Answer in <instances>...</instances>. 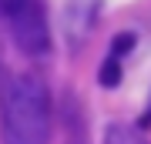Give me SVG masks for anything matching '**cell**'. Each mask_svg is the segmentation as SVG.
<instances>
[{"instance_id": "cell-3", "label": "cell", "mask_w": 151, "mask_h": 144, "mask_svg": "<svg viewBox=\"0 0 151 144\" xmlns=\"http://www.w3.org/2000/svg\"><path fill=\"white\" fill-rule=\"evenodd\" d=\"M97 7H101V0H67V7H64V30H67V40L74 44V47H81L87 40L91 24L97 17Z\"/></svg>"}, {"instance_id": "cell-4", "label": "cell", "mask_w": 151, "mask_h": 144, "mask_svg": "<svg viewBox=\"0 0 151 144\" xmlns=\"http://www.w3.org/2000/svg\"><path fill=\"white\" fill-rule=\"evenodd\" d=\"M104 144H145V138H141V131H131L124 124H111L104 131Z\"/></svg>"}, {"instance_id": "cell-1", "label": "cell", "mask_w": 151, "mask_h": 144, "mask_svg": "<svg viewBox=\"0 0 151 144\" xmlns=\"http://www.w3.org/2000/svg\"><path fill=\"white\" fill-rule=\"evenodd\" d=\"M0 141L4 144L50 141V94L40 77L20 74L0 84Z\"/></svg>"}, {"instance_id": "cell-6", "label": "cell", "mask_w": 151, "mask_h": 144, "mask_svg": "<svg viewBox=\"0 0 151 144\" xmlns=\"http://www.w3.org/2000/svg\"><path fill=\"white\" fill-rule=\"evenodd\" d=\"M134 34H118L111 44V57H124V54H131V47H134Z\"/></svg>"}, {"instance_id": "cell-2", "label": "cell", "mask_w": 151, "mask_h": 144, "mask_svg": "<svg viewBox=\"0 0 151 144\" xmlns=\"http://www.w3.org/2000/svg\"><path fill=\"white\" fill-rule=\"evenodd\" d=\"M0 14L10 27V37L24 54L40 57L50 50V30L37 0H0Z\"/></svg>"}, {"instance_id": "cell-5", "label": "cell", "mask_w": 151, "mask_h": 144, "mask_svg": "<svg viewBox=\"0 0 151 144\" xmlns=\"http://www.w3.org/2000/svg\"><path fill=\"white\" fill-rule=\"evenodd\" d=\"M97 80H101L104 87H118V80H121V64H118V57H108V60H104Z\"/></svg>"}]
</instances>
